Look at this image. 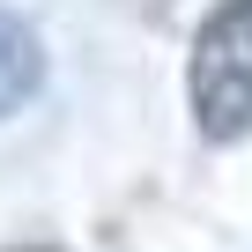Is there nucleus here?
<instances>
[{
    "instance_id": "nucleus-2",
    "label": "nucleus",
    "mask_w": 252,
    "mask_h": 252,
    "mask_svg": "<svg viewBox=\"0 0 252 252\" xmlns=\"http://www.w3.org/2000/svg\"><path fill=\"white\" fill-rule=\"evenodd\" d=\"M45 89V37L0 0V119H15Z\"/></svg>"
},
{
    "instance_id": "nucleus-1",
    "label": "nucleus",
    "mask_w": 252,
    "mask_h": 252,
    "mask_svg": "<svg viewBox=\"0 0 252 252\" xmlns=\"http://www.w3.org/2000/svg\"><path fill=\"white\" fill-rule=\"evenodd\" d=\"M186 111H193V134L215 149L252 141V0H222L193 30Z\"/></svg>"
}]
</instances>
